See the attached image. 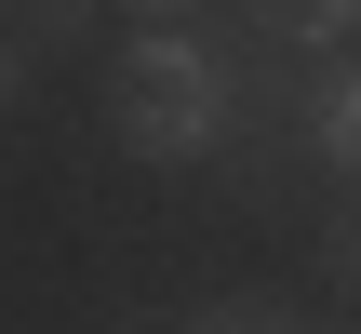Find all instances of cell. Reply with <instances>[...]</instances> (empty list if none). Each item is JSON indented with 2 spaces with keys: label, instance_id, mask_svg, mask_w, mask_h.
I'll return each instance as SVG.
<instances>
[{
  "label": "cell",
  "instance_id": "obj_1",
  "mask_svg": "<svg viewBox=\"0 0 361 334\" xmlns=\"http://www.w3.org/2000/svg\"><path fill=\"white\" fill-rule=\"evenodd\" d=\"M241 120V40L214 27H134L107 67V134L134 161H214Z\"/></svg>",
  "mask_w": 361,
  "mask_h": 334
},
{
  "label": "cell",
  "instance_id": "obj_2",
  "mask_svg": "<svg viewBox=\"0 0 361 334\" xmlns=\"http://www.w3.org/2000/svg\"><path fill=\"white\" fill-rule=\"evenodd\" d=\"M241 27L268 54H348L361 40V0H241Z\"/></svg>",
  "mask_w": 361,
  "mask_h": 334
},
{
  "label": "cell",
  "instance_id": "obj_3",
  "mask_svg": "<svg viewBox=\"0 0 361 334\" xmlns=\"http://www.w3.org/2000/svg\"><path fill=\"white\" fill-rule=\"evenodd\" d=\"M295 120H308V147H322V161L361 187V54H335V67L308 80V107H295Z\"/></svg>",
  "mask_w": 361,
  "mask_h": 334
},
{
  "label": "cell",
  "instance_id": "obj_4",
  "mask_svg": "<svg viewBox=\"0 0 361 334\" xmlns=\"http://www.w3.org/2000/svg\"><path fill=\"white\" fill-rule=\"evenodd\" d=\"M174 334H322V321H295L281 295H214V308H188Z\"/></svg>",
  "mask_w": 361,
  "mask_h": 334
},
{
  "label": "cell",
  "instance_id": "obj_5",
  "mask_svg": "<svg viewBox=\"0 0 361 334\" xmlns=\"http://www.w3.org/2000/svg\"><path fill=\"white\" fill-rule=\"evenodd\" d=\"M40 67H54V40L27 27V0H0V107H27V94H40Z\"/></svg>",
  "mask_w": 361,
  "mask_h": 334
},
{
  "label": "cell",
  "instance_id": "obj_6",
  "mask_svg": "<svg viewBox=\"0 0 361 334\" xmlns=\"http://www.w3.org/2000/svg\"><path fill=\"white\" fill-rule=\"evenodd\" d=\"M322 281H335V295H348V308H361V187H348V214L322 228Z\"/></svg>",
  "mask_w": 361,
  "mask_h": 334
},
{
  "label": "cell",
  "instance_id": "obj_7",
  "mask_svg": "<svg viewBox=\"0 0 361 334\" xmlns=\"http://www.w3.org/2000/svg\"><path fill=\"white\" fill-rule=\"evenodd\" d=\"M121 13H134V27H188L201 0H121Z\"/></svg>",
  "mask_w": 361,
  "mask_h": 334
},
{
  "label": "cell",
  "instance_id": "obj_8",
  "mask_svg": "<svg viewBox=\"0 0 361 334\" xmlns=\"http://www.w3.org/2000/svg\"><path fill=\"white\" fill-rule=\"evenodd\" d=\"M322 334H361V321H322Z\"/></svg>",
  "mask_w": 361,
  "mask_h": 334
}]
</instances>
